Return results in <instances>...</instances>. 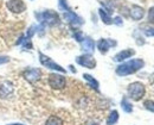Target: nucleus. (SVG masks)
Segmentation results:
<instances>
[{"label":"nucleus","instance_id":"f257e3e1","mask_svg":"<svg viewBox=\"0 0 154 125\" xmlns=\"http://www.w3.org/2000/svg\"><path fill=\"white\" fill-rule=\"evenodd\" d=\"M145 62L143 60L141 59H134V60H131L128 62H125L122 64H120L117 68H116V74L119 76H127V75H131V74H134L137 70H140L141 68H143Z\"/></svg>","mask_w":154,"mask_h":125},{"label":"nucleus","instance_id":"ddd939ff","mask_svg":"<svg viewBox=\"0 0 154 125\" xmlns=\"http://www.w3.org/2000/svg\"><path fill=\"white\" fill-rule=\"evenodd\" d=\"M132 19L134 21H141L145 16V10L141 7V6H137V5H133L131 7V12H129Z\"/></svg>","mask_w":154,"mask_h":125},{"label":"nucleus","instance_id":"5701e85b","mask_svg":"<svg viewBox=\"0 0 154 125\" xmlns=\"http://www.w3.org/2000/svg\"><path fill=\"white\" fill-rule=\"evenodd\" d=\"M143 106L146 107V110H148L151 112H154V100H146L143 103Z\"/></svg>","mask_w":154,"mask_h":125},{"label":"nucleus","instance_id":"b1692460","mask_svg":"<svg viewBox=\"0 0 154 125\" xmlns=\"http://www.w3.org/2000/svg\"><path fill=\"white\" fill-rule=\"evenodd\" d=\"M148 21L151 24H154V6L151 7L149 11H148Z\"/></svg>","mask_w":154,"mask_h":125},{"label":"nucleus","instance_id":"4468645a","mask_svg":"<svg viewBox=\"0 0 154 125\" xmlns=\"http://www.w3.org/2000/svg\"><path fill=\"white\" fill-rule=\"evenodd\" d=\"M81 45H82V50L87 51L88 54L93 53L94 49H95V42L93 41L90 37H85V38H83V41L81 42Z\"/></svg>","mask_w":154,"mask_h":125},{"label":"nucleus","instance_id":"f3484780","mask_svg":"<svg viewBox=\"0 0 154 125\" xmlns=\"http://www.w3.org/2000/svg\"><path fill=\"white\" fill-rule=\"evenodd\" d=\"M117 120H119V112L116 110H113L107 118V125H114L117 123Z\"/></svg>","mask_w":154,"mask_h":125},{"label":"nucleus","instance_id":"dca6fc26","mask_svg":"<svg viewBox=\"0 0 154 125\" xmlns=\"http://www.w3.org/2000/svg\"><path fill=\"white\" fill-rule=\"evenodd\" d=\"M83 78L88 81V83L90 85V87L91 88H94L95 91H98V81H97L96 79H94V76H91L90 74H83Z\"/></svg>","mask_w":154,"mask_h":125},{"label":"nucleus","instance_id":"aec40b11","mask_svg":"<svg viewBox=\"0 0 154 125\" xmlns=\"http://www.w3.org/2000/svg\"><path fill=\"white\" fill-rule=\"evenodd\" d=\"M37 30H38V26H37V25H31V26L29 27L27 32H26V38H31V37L37 32Z\"/></svg>","mask_w":154,"mask_h":125},{"label":"nucleus","instance_id":"a878e982","mask_svg":"<svg viewBox=\"0 0 154 125\" xmlns=\"http://www.w3.org/2000/svg\"><path fill=\"white\" fill-rule=\"evenodd\" d=\"M145 35H146V36H148V37H149V36H151V37L154 36V27L146 29V30H145Z\"/></svg>","mask_w":154,"mask_h":125},{"label":"nucleus","instance_id":"393cba45","mask_svg":"<svg viewBox=\"0 0 154 125\" xmlns=\"http://www.w3.org/2000/svg\"><path fill=\"white\" fill-rule=\"evenodd\" d=\"M74 37H75V40H76L77 42L83 41V36H82V32H81V31H77V32H75V34H74Z\"/></svg>","mask_w":154,"mask_h":125},{"label":"nucleus","instance_id":"f03ea898","mask_svg":"<svg viewBox=\"0 0 154 125\" xmlns=\"http://www.w3.org/2000/svg\"><path fill=\"white\" fill-rule=\"evenodd\" d=\"M36 18L37 21H39L42 23V25H50V26H54V25H57L59 23V16L58 13H56L55 11H44V12H37L36 13Z\"/></svg>","mask_w":154,"mask_h":125},{"label":"nucleus","instance_id":"2eb2a0df","mask_svg":"<svg viewBox=\"0 0 154 125\" xmlns=\"http://www.w3.org/2000/svg\"><path fill=\"white\" fill-rule=\"evenodd\" d=\"M98 14H100V18L102 19V21H103L104 24H107V25L113 24V19L110 18L109 13H108V12H106V10L100 8V10H98Z\"/></svg>","mask_w":154,"mask_h":125},{"label":"nucleus","instance_id":"0eeeda50","mask_svg":"<svg viewBox=\"0 0 154 125\" xmlns=\"http://www.w3.org/2000/svg\"><path fill=\"white\" fill-rule=\"evenodd\" d=\"M23 75L25 78V80H27L29 82L36 83L42 78V70L39 68H29V69L24 70Z\"/></svg>","mask_w":154,"mask_h":125},{"label":"nucleus","instance_id":"1a4fd4ad","mask_svg":"<svg viewBox=\"0 0 154 125\" xmlns=\"http://www.w3.org/2000/svg\"><path fill=\"white\" fill-rule=\"evenodd\" d=\"M6 7L12 13H16V14L23 13L26 10V5H25V2L23 0H8L6 2Z\"/></svg>","mask_w":154,"mask_h":125},{"label":"nucleus","instance_id":"6ab92c4d","mask_svg":"<svg viewBox=\"0 0 154 125\" xmlns=\"http://www.w3.org/2000/svg\"><path fill=\"white\" fill-rule=\"evenodd\" d=\"M121 106H122V110H123L125 112H127V113H131V112L133 111V105L128 101L127 98H123V99L121 100Z\"/></svg>","mask_w":154,"mask_h":125},{"label":"nucleus","instance_id":"20e7f679","mask_svg":"<svg viewBox=\"0 0 154 125\" xmlns=\"http://www.w3.org/2000/svg\"><path fill=\"white\" fill-rule=\"evenodd\" d=\"M49 85L52 89H63L66 85L65 76H63L60 74L52 73V74L49 75Z\"/></svg>","mask_w":154,"mask_h":125},{"label":"nucleus","instance_id":"cd10ccee","mask_svg":"<svg viewBox=\"0 0 154 125\" xmlns=\"http://www.w3.org/2000/svg\"><path fill=\"white\" fill-rule=\"evenodd\" d=\"M10 62V57L8 56H0V64Z\"/></svg>","mask_w":154,"mask_h":125},{"label":"nucleus","instance_id":"4be33fe9","mask_svg":"<svg viewBox=\"0 0 154 125\" xmlns=\"http://www.w3.org/2000/svg\"><path fill=\"white\" fill-rule=\"evenodd\" d=\"M23 48H24V49H26V50L32 49V42H31L30 38L24 37V41H23Z\"/></svg>","mask_w":154,"mask_h":125},{"label":"nucleus","instance_id":"39448f33","mask_svg":"<svg viewBox=\"0 0 154 125\" xmlns=\"http://www.w3.org/2000/svg\"><path fill=\"white\" fill-rule=\"evenodd\" d=\"M13 94H14V85L11 81L6 80L0 83V98L1 99L8 100L13 97Z\"/></svg>","mask_w":154,"mask_h":125},{"label":"nucleus","instance_id":"c85d7f7f","mask_svg":"<svg viewBox=\"0 0 154 125\" xmlns=\"http://www.w3.org/2000/svg\"><path fill=\"white\" fill-rule=\"evenodd\" d=\"M8 125H24V124H20V123H13V124H8Z\"/></svg>","mask_w":154,"mask_h":125},{"label":"nucleus","instance_id":"423d86ee","mask_svg":"<svg viewBox=\"0 0 154 125\" xmlns=\"http://www.w3.org/2000/svg\"><path fill=\"white\" fill-rule=\"evenodd\" d=\"M39 61H40V63L44 67H46L49 69H52V70H56V72H60V73H65V69L63 67H60L59 64H57L55 61H52L49 56L44 55L43 53H39Z\"/></svg>","mask_w":154,"mask_h":125},{"label":"nucleus","instance_id":"f8f14e48","mask_svg":"<svg viewBox=\"0 0 154 125\" xmlns=\"http://www.w3.org/2000/svg\"><path fill=\"white\" fill-rule=\"evenodd\" d=\"M133 55H135V50H133V49H125V50H122V51H120V53L116 54L115 56H114V61H116V62H122V61L132 57Z\"/></svg>","mask_w":154,"mask_h":125},{"label":"nucleus","instance_id":"bb28decb","mask_svg":"<svg viewBox=\"0 0 154 125\" xmlns=\"http://www.w3.org/2000/svg\"><path fill=\"white\" fill-rule=\"evenodd\" d=\"M113 24H116V25H122L123 24V21H122V19H121V17H115L114 19H113Z\"/></svg>","mask_w":154,"mask_h":125},{"label":"nucleus","instance_id":"9b49d317","mask_svg":"<svg viewBox=\"0 0 154 125\" xmlns=\"http://www.w3.org/2000/svg\"><path fill=\"white\" fill-rule=\"evenodd\" d=\"M115 41H113V40H104V38H101L98 41V43H97V48H98L101 54H106L110 49V46H115Z\"/></svg>","mask_w":154,"mask_h":125},{"label":"nucleus","instance_id":"a211bd4d","mask_svg":"<svg viewBox=\"0 0 154 125\" xmlns=\"http://www.w3.org/2000/svg\"><path fill=\"white\" fill-rule=\"evenodd\" d=\"M45 125H63V120L57 116H50L45 122Z\"/></svg>","mask_w":154,"mask_h":125},{"label":"nucleus","instance_id":"412c9836","mask_svg":"<svg viewBox=\"0 0 154 125\" xmlns=\"http://www.w3.org/2000/svg\"><path fill=\"white\" fill-rule=\"evenodd\" d=\"M58 6H59V8H60L62 11H64V12L70 11V7H69L66 0H58Z\"/></svg>","mask_w":154,"mask_h":125},{"label":"nucleus","instance_id":"9d476101","mask_svg":"<svg viewBox=\"0 0 154 125\" xmlns=\"http://www.w3.org/2000/svg\"><path fill=\"white\" fill-rule=\"evenodd\" d=\"M63 18L65 19V21H68V23H70L71 25H82L84 21L79 17V16H77L75 12H72V11H66V12H64L63 13Z\"/></svg>","mask_w":154,"mask_h":125},{"label":"nucleus","instance_id":"7ed1b4c3","mask_svg":"<svg viewBox=\"0 0 154 125\" xmlns=\"http://www.w3.org/2000/svg\"><path fill=\"white\" fill-rule=\"evenodd\" d=\"M127 92H128V97H129L132 100L139 101V100H141V99L143 98V95H145V93H146V88H145L143 83L136 81V82H132L128 86Z\"/></svg>","mask_w":154,"mask_h":125},{"label":"nucleus","instance_id":"6e6552de","mask_svg":"<svg viewBox=\"0 0 154 125\" xmlns=\"http://www.w3.org/2000/svg\"><path fill=\"white\" fill-rule=\"evenodd\" d=\"M76 62L79 66L85 67V68H89V69H94L96 67V60L90 54H84V55L78 56L76 59Z\"/></svg>","mask_w":154,"mask_h":125}]
</instances>
